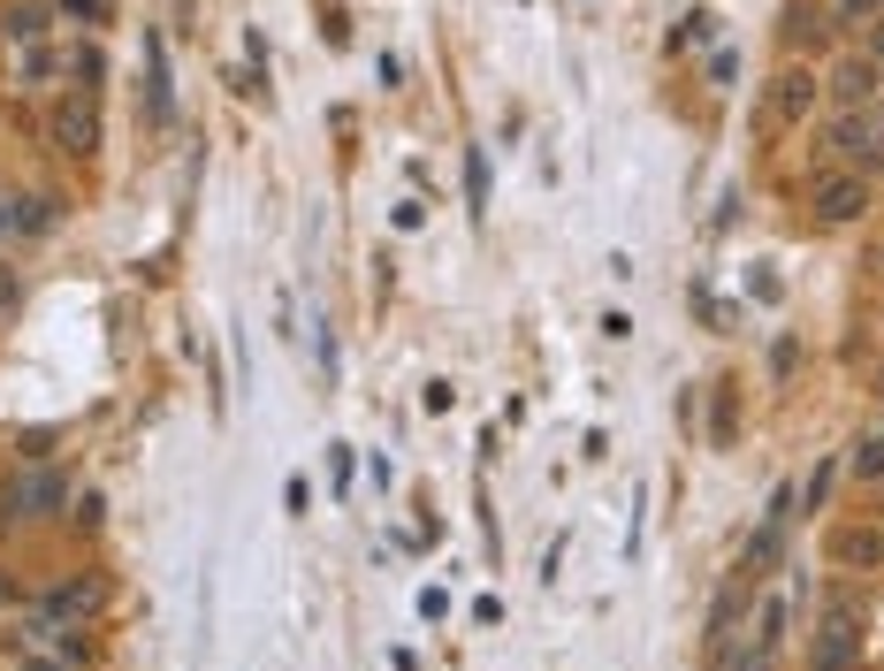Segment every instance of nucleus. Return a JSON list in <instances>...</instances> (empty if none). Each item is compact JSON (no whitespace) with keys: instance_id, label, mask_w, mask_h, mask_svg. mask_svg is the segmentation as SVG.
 Segmentation results:
<instances>
[{"instance_id":"obj_9","label":"nucleus","mask_w":884,"mask_h":671,"mask_svg":"<svg viewBox=\"0 0 884 671\" xmlns=\"http://www.w3.org/2000/svg\"><path fill=\"white\" fill-rule=\"evenodd\" d=\"M38 31H46V8H8V38L15 46H31Z\"/></svg>"},{"instance_id":"obj_6","label":"nucleus","mask_w":884,"mask_h":671,"mask_svg":"<svg viewBox=\"0 0 884 671\" xmlns=\"http://www.w3.org/2000/svg\"><path fill=\"white\" fill-rule=\"evenodd\" d=\"M831 146H839L847 161H877V153H884V123H877V115H847V123L831 130Z\"/></svg>"},{"instance_id":"obj_5","label":"nucleus","mask_w":884,"mask_h":671,"mask_svg":"<svg viewBox=\"0 0 884 671\" xmlns=\"http://www.w3.org/2000/svg\"><path fill=\"white\" fill-rule=\"evenodd\" d=\"M808 100H816V77H808V69H785V77L770 84V123H801Z\"/></svg>"},{"instance_id":"obj_11","label":"nucleus","mask_w":884,"mask_h":671,"mask_svg":"<svg viewBox=\"0 0 884 671\" xmlns=\"http://www.w3.org/2000/svg\"><path fill=\"white\" fill-rule=\"evenodd\" d=\"M839 92H847V100H870V92H877V69H870V61H847Z\"/></svg>"},{"instance_id":"obj_13","label":"nucleus","mask_w":884,"mask_h":671,"mask_svg":"<svg viewBox=\"0 0 884 671\" xmlns=\"http://www.w3.org/2000/svg\"><path fill=\"white\" fill-rule=\"evenodd\" d=\"M0 603H23V588H15V580H8V572H0Z\"/></svg>"},{"instance_id":"obj_3","label":"nucleus","mask_w":884,"mask_h":671,"mask_svg":"<svg viewBox=\"0 0 884 671\" xmlns=\"http://www.w3.org/2000/svg\"><path fill=\"white\" fill-rule=\"evenodd\" d=\"M862 657V618L854 611H831L824 626H816V671H854Z\"/></svg>"},{"instance_id":"obj_10","label":"nucleus","mask_w":884,"mask_h":671,"mask_svg":"<svg viewBox=\"0 0 884 671\" xmlns=\"http://www.w3.org/2000/svg\"><path fill=\"white\" fill-rule=\"evenodd\" d=\"M854 474H862V481H884V435L854 443Z\"/></svg>"},{"instance_id":"obj_4","label":"nucleus","mask_w":884,"mask_h":671,"mask_svg":"<svg viewBox=\"0 0 884 671\" xmlns=\"http://www.w3.org/2000/svg\"><path fill=\"white\" fill-rule=\"evenodd\" d=\"M54 146H61V153H100V115H92V100H61V107H54Z\"/></svg>"},{"instance_id":"obj_12","label":"nucleus","mask_w":884,"mask_h":671,"mask_svg":"<svg viewBox=\"0 0 884 671\" xmlns=\"http://www.w3.org/2000/svg\"><path fill=\"white\" fill-rule=\"evenodd\" d=\"M839 557H877V534H839Z\"/></svg>"},{"instance_id":"obj_1","label":"nucleus","mask_w":884,"mask_h":671,"mask_svg":"<svg viewBox=\"0 0 884 671\" xmlns=\"http://www.w3.org/2000/svg\"><path fill=\"white\" fill-rule=\"evenodd\" d=\"M61 511V481L46 474V466H31V474H15L8 489H0V519L8 526H31V519H54Z\"/></svg>"},{"instance_id":"obj_7","label":"nucleus","mask_w":884,"mask_h":671,"mask_svg":"<svg viewBox=\"0 0 884 671\" xmlns=\"http://www.w3.org/2000/svg\"><path fill=\"white\" fill-rule=\"evenodd\" d=\"M100 603V572H77V580H61L54 595H46V618H77V611H92Z\"/></svg>"},{"instance_id":"obj_14","label":"nucleus","mask_w":884,"mask_h":671,"mask_svg":"<svg viewBox=\"0 0 884 671\" xmlns=\"http://www.w3.org/2000/svg\"><path fill=\"white\" fill-rule=\"evenodd\" d=\"M23 671H69V664H46V657H23Z\"/></svg>"},{"instance_id":"obj_8","label":"nucleus","mask_w":884,"mask_h":671,"mask_svg":"<svg viewBox=\"0 0 884 671\" xmlns=\"http://www.w3.org/2000/svg\"><path fill=\"white\" fill-rule=\"evenodd\" d=\"M0 229L38 237V229H46V206H38V198H0Z\"/></svg>"},{"instance_id":"obj_2","label":"nucleus","mask_w":884,"mask_h":671,"mask_svg":"<svg viewBox=\"0 0 884 671\" xmlns=\"http://www.w3.org/2000/svg\"><path fill=\"white\" fill-rule=\"evenodd\" d=\"M808 206H816L824 221H862V214H870V183H862V175H816V183H808Z\"/></svg>"}]
</instances>
